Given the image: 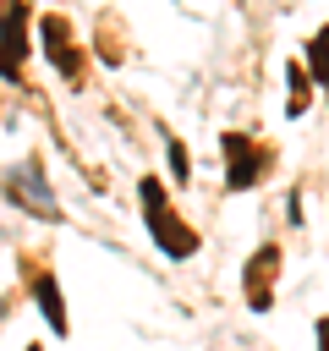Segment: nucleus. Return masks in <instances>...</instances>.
Wrapping results in <instances>:
<instances>
[{"mask_svg": "<svg viewBox=\"0 0 329 351\" xmlns=\"http://www.w3.org/2000/svg\"><path fill=\"white\" fill-rule=\"evenodd\" d=\"M143 214H148L154 241H159L170 258H192V252H197V230H186V225L170 214V203H164V192H159V181H154V176L143 181Z\"/></svg>", "mask_w": 329, "mask_h": 351, "instance_id": "obj_1", "label": "nucleus"}, {"mask_svg": "<svg viewBox=\"0 0 329 351\" xmlns=\"http://www.w3.org/2000/svg\"><path fill=\"white\" fill-rule=\"evenodd\" d=\"M27 60V0H0V77L16 82Z\"/></svg>", "mask_w": 329, "mask_h": 351, "instance_id": "obj_2", "label": "nucleus"}, {"mask_svg": "<svg viewBox=\"0 0 329 351\" xmlns=\"http://www.w3.org/2000/svg\"><path fill=\"white\" fill-rule=\"evenodd\" d=\"M258 170H263V154L247 143V137H236V132H225V186H258Z\"/></svg>", "mask_w": 329, "mask_h": 351, "instance_id": "obj_3", "label": "nucleus"}, {"mask_svg": "<svg viewBox=\"0 0 329 351\" xmlns=\"http://www.w3.org/2000/svg\"><path fill=\"white\" fill-rule=\"evenodd\" d=\"M11 197H16L22 208H33L38 219H55V197H49V186H44V176H38L33 159L16 165V176H11Z\"/></svg>", "mask_w": 329, "mask_h": 351, "instance_id": "obj_4", "label": "nucleus"}, {"mask_svg": "<svg viewBox=\"0 0 329 351\" xmlns=\"http://www.w3.org/2000/svg\"><path fill=\"white\" fill-rule=\"evenodd\" d=\"M44 44H49V60L60 71H77V49H71V27L60 16H44Z\"/></svg>", "mask_w": 329, "mask_h": 351, "instance_id": "obj_5", "label": "nucleus"}, {"mask_svg": "<svg viewBox=\"0 0 329 351\" xmlns=\"http://www.w3.org/2000/svg\"><path fill=\"white\" fill-rule=\"evenodd\" d=\"M33 296H38V307H44V318H49V329H55V335H66V307H60V291H55V274H38V280H33Z\"/></svg>", "mask_w": 329, "mask_h": 351, "instance_id": "obj_6", "label": "nucleus"}, {"mask_svg": "<svg viewBox=\"0 0 329 351\" xmlns=\"http://www.w3.org/2000/svg\"><path fill=\"white\" fill-rule=\"evenodd\" d=\"M269 269H274V247H263V252L252 258V307H258V313L269 307V285H263V280H269Z\"/></svg>", "mask_w": 329, "mask_h": 351, "instance_id": "obj_7", "label": "nucleus"}, {"mask_svg": "<svg viewBox=\"0 0 329 351\" xmlns=\"http://www.w3.org/2000/svg\"><path fill=\"white\" fill-rule=\"evenodd\" d=\"M307 66H313V77L329 88V27L313 33V44H307Z\"/></svg>", "mask_w": 329, "mask_h": 351, "instance_id": "obj_8", "label": "nucleus"}, {"mask_svg": "<svg viewBox=\"0 0 329 351\" xmlns=\"http://www.w3.org/2000/svg\"><path fill=\"white\" fill-rule=\"evenodd\" d=\"M170 170H175V181H186V170H192V165H186V148H181V143H170Z\"/></svg>", "mask_w": 329, "mask_h": 351, "instance_id": "obj_9", "label": "nucleus"}]
</instances>
